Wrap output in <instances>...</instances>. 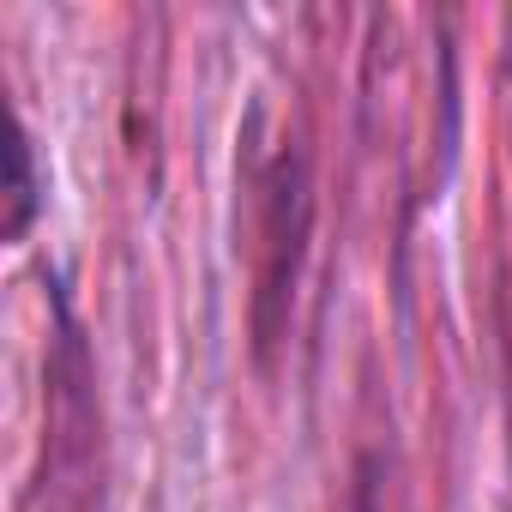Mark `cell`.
Listing matches in <instances>:
<instances>
[{"instance_id":"obj_1","label":"cell","mask_w":512,"mask_h":512,"mask_svg":"<svg viewBox=\"0 0 512 512\" xmlns=\"http://www.w3.org/2000/svg\"><path fill=\"white\" fill-rule=\"evenodd\" d=\"M31 211H37V181H31V139L19 127L13 133V223H7V235H25Z\"/></svg>"}]
</instances>
